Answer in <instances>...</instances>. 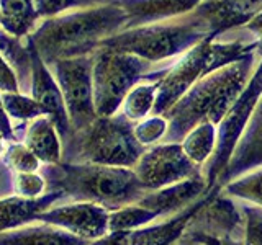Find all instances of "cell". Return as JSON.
<instances>
[{
    "label": "cell",
    "mask_w": 262,
    "mask_h": 245,
    "mask_svg": "<svg viewBox=\"0 0 262 245\" xmlns=\"http://www.w3.org/2000/svg\"><path fill=\"white\" fill-rule=\"evenodd\" d=\"M126 21L125 10L112 2L46 18L30 36L41 59L51 65L97 53L102 41L125 30Z\"/></svg>",
    "instance_id": "1"
},
{
    "label": "cell",
    "mask_w": 262,
    "mask_h": 245,
    "mask_svg": "<svg viewBox=\"0 0 262 245\" xmlns=\"http://www.w3.org/2000/svg\"><path fill=\"white\" fill-rule=\"evenodd\" d=\"M257 54L252 53L196 82L164 114L169 121L167 133L164 136L166 141L176 142L203 122L218 126L248 87L257 67Z\"/></svg>",
    "instance_id": "2"
},
{
    "label": "cell",
    "mask_w": 262,
    "mask_h": 245,
    "mask_svg": "<svg viewBox=\"0 0 262 245\" xmlns=\"http://www.w3.org/2000/svg\"><path fill=\"white\" fill-rule=\"evenodd\" d=\"M46 180V193L59 191L64 198L79 203H94L108 211L136 204L147 194L136 172L126 167L68 163L41 167Z\"/></svg>",
    "instance_id": "3"
},
{
    "label": "cell",
    "mask_w": 262,
    "mask_h": 245,
    "mask_svg": "<svg viewBox=\"0 0 262 245\" xmlns=\"http://www.w3.org/2000/svg\"><path fill=\"white\" fill-rule=\"evenodd\" d=\"M208 36H211L208 23L192 12L174 20L123 30L102 41L98 49L133 54L156 64L177 59Z\"/></svg>",
    "instance_id": "4"
},
{
    "label": "cell",
    "mask_w": 262,
    "mask_h": 245,
    "mask_svg": "<svg viewBox=\"0 0 262 245\" xmlns=\"http://www.w3.org/2000/svg\"><path fill=\"white\" fill-rule=\"evenodd\" d=\"M62 162L131 168L144 154L135 136V126L123 114L98 116L85 129L72 131L66 139Z\"/></svg>",
    "instance_id": "5"
},
{
    "label": "cell",
    "mask_w": 262,
    "mask_h": 245,
    "mask_svg": "<svg viewBox=\"0 0 262 245\" xmlns=\"http://www.w3.org/2000/svg\"><path fill=\"white\" fill-rule=\"evenodd\" d=\"M256 53L254 41H228L218 43L215 38L208 36L199 44L188 49L185 54L177 57L170 64L169 70L159 80L158 98L152 114L164 116L172 105H176L196 82H200L210 74L221 67L241 61L243 57Z\"/></svg>",
    "instance_id": "6"
},
{
    "label": "cell",
    "mask_w": 262,
    "mask_h": 245,
    "mask_svg": "<svg viewBox=\"0 0 262 245\" xmlns=\"http://www.w3.org/2000/svg\"><path fill=\"white\" fill-rule=\"evenodd\" d=\"M170 67V65H169ZM169 67L152 70V62L133 54L98 49L94 53V106L97 116H113L131 88L144 80H161Z\"/></svg>",
    "instance_id": "7"
},
{
    "label": "cell",
    "mask_w": 262,
    "mask_h": 245,
    "mask_svg": "<svg viewBox=\"0 0 262 245\" xmlns=\"http://www.w3.org/2000/svg\"><path fill=\"white\" fill-rule=\"evenodd\" d=\"M48 67L53 72L64 96L71 129H85L98 118L94 106V54L61 59Z\"/></svg>",
    "instance_id": "8"
},
{
    "label": "cell",
    "mask_w": 262,
    "mask_h": 245,
    "mask_svg": "<svg viewBox=\"0 0 262 245\" xmlns=\"http://www.w3.org/2000/svg\"><path fill=\"white\" fill-rule=\"evenodd\" d=\"M135 172L146 190H154L190 178L195 175V167L184 151V145L166 142L143 154Z\"/></svg>",
    "instance_id": "9"
},
{
    "label": "cell",
    "mask_w": 262,
    "mask_h": 245,
    "mask_svg": "<svg viewBox=\"0 0 262 245\" xmlns=\"http://www.w3.org/2000/svg\"><path fill=\"white\" fill-rule=\"evenodd\" d=\"M110 211L94 203H71L41 212L36 220L53 224L87 240H98L108 231Z\"/></svg>",
    "instance_id": "10"
},
{
    "label": "cell",
    "mask_w": 262,
    "mask_h": 245,
    "mask_svg": "<svg viewBox=\"0 0 262 245\" xmlns=\"http://www.w3.org/2000/svg\"><path fill=\"white\" fill-rule=\"evenodd\" d=\"M27 43L31 53V98H35L41 105V108L45 110L46 116L51 118L61 136V141H66L72 129L61 88L57 85L53 72L41 59L31 36H27Z\"/></svg>",
    "instance_id": "11"
},
{
    "label": "cell",
    "mask_w": 262,
    "mask_h": 245,
    "mask_svg": "<svg viewBox=\"0 0 262 245\" xmlns=\"http://www.w3.org/2000/svg\"><path fill=\"white\" fill-rule=\"evenodd\" d=\"M259 12L262 0H202L193 13L208 23L211 38L216 39L229 30L244 27Z\"/></svg>",
    "instance_id": "12"
},
{
    "label": "cell",
    "mask_w": 262,
    "mask_h": 245,
    "mask_svg": "<svg viewBox=\"0 0 262 245\" xmlns=\"http://www.w3.org/2000/svg\"><path fill=\"white\" fill-rule=\"evenodd\" d=\"M128 15L125 30L161 23L196 10L202 0H113Z\"/></svg>",
    "instance_id": "13"
},
{
    "label": "cell",
    "mask_w": 262,
    "mask_h": 245,
    "mask_svg": "<svg viewBox=\"0 0 262 245\" xmlns=\"http://www.w3.org/2000/svg\"><path fill=\"white\" fill-rule=\"evenodd\" d=\"M61 198H64L62 193L48 191L38 198H23L16 194L0 200V232L28 226Z\"/></svg>",
    "instance_id": "14"
},
{
    "label": "cell",
    "mask_w": 262,
    "mask_h": 245,
    "mask_svg": "<svg viewBox=\"0 0 262 245\" xmlns=\"http://www.w3.org/2000/svg\"><path fill=\"white\" fill-rule=\"evenodd\" d=\"M92 242L74 235L64 229L39 223L0 232V245H90Z\"/></svg>",
    "instance_id": "15"
},
{
    "label": "cell",
    "mask_w": 262,
    "mask_h": 245,
    "mask_svg": "<svg viewBox=\"0 0 262 245\" xmlns=\"http://www.w3.org/2000/svg\"><path fill=\"white\" fill-rule=\"evenodd\" d=\"M23 144L45 165H56L62 162L61 136L49 116H39L28 122L25 129Z\"/></svg>",
    "instance_id": "16"
},
{
    "label": "cell",
    "mask_w": 262,
    "mask_h": 245,
    "mask_svg": "<svg viewBox=\"0 0 262 245\" xmlns=\"http://www.w3.org/2000/svg\"><path fill=\"white\" fill-rule=\"evenodd\" d=\"M38 18L33 0H0V23L8 35L18 39L30 36Z\"/></svg>",
    "instance_id": "17"
},
{
    "label": "cell",
    "mask_w": 262,
    "mask_h": 245,
    "mask_svg": "<svg viewBox=\"0 0 262 245\" xmlns=\"http://www.w3.org/2000/svg\"><path fill=\"white\" fill-rule=\"evenodd\" d=\"M159 80H144L131 88L121 105L123 116L131 122L143 121L147 114L152 113L156 98H158Z\"/></svg>",
    "instance_id": "18"
},
{
    "label": "cell",
    "mask_w": 262,
    "mask_h": 245,
    "mask_svg": "<svg viewBox=\"0 0 262 245\" xmlns=\"http://www.w3.org/2000/svg\"><path fill=\"white\" fill-rule=\"evenodd\" d=\"M0 54L15 70L16 79L31 77V53L30 46H23L18 38L8 35L5 30H0Z\"/></svg>",
    "instance_id": "19"
},
{
    "label": "cell",
    "mask_w": 262,
    "mask_h": 245,
    "mask_svg": "<svg viewBox=\"0 0 262 245\" xmlns=\"http://www.w3.org/2000/svg\"><path fill=\"white\" fill-rule=\"evenodd\" d=\"M2 103L7 114L13 119L31 121L39 116H46L45 110L35 98L21 95V93H0Z\"/></svg>",
    "instance_id": "20"
},
{
    "label": "cell",
    "mask_w": 262,
    "mask_h": 245,
    "mask_svg": "<svg viewBox=\"0 0 262 245\" xmlns=\"http://www.w3.org/2000/svg\"><path fill=\"white\" fill-rule=\"evenodd\" d=\"M39 18H53V16L82 10V8H92L98 5L112 4L113 0H33Z\"/></svg>",
    "instance_id": "21"
},
{
    "label": "cell",
    "mask_w": 262,
    "mask_h": 245,
    "mask_svg": "<svg viewBox=\"0 0 262 245\" xmlns=\"http://www.w3.org/2000/svg\"><path fill=\"white\" fill-rule=\"evenodd\" d=\"M5 163L15 174H35L39 168V160L23 141H13L5 149Z\"/></svg>",
    "instance_id": "22"
},
{
    "label": "cell",
    "mask_w": 262,
    "mask_h": 245,
    "mask_svg": "<svg viewBox=\"0 0 262 245\" xmlns=\"http://www.w3.org/2000/svg\"><path fill=\"white\" fill-rule=\"evenodd\" d=\"M167 128H169V121L166 119V116H158V114H154L151 118L139 121V125L135 126V136L143 145L151 144L156 141V139L166 136Z\"/></svg>",
    "instance_id": "23"
},
{
    "label": "cell",
    "mask_w": 262,
    "mask_h": 245,
    "mask_svg": "<svg viewBox=\"0 0 262 245\" xmlns=\"http://www.w3.org/2000/svg\"><path fill=\"white\" fill-rule=\"evenodd\" d=\"M13 190L23 198H38L46 193V180L41 174H16Z\"/></svg>",
    "instance_id": "24"
},
{
    "label": "cell",
    "mask_w": 262,
    "mask_h": 245,
    "mask_svg": "<svg viewBox=\"0 0 262 245\" xmlns=\"http://www.w3.org/2000/svg\"><path fill=\"white\" fill-rule=\"evenodd\" d=\"M229 190L236 191V194L244 196V198H249L251 201H256L262 206V172H259V174L248 180H243V182L231 185Z\"/></svg>",
    "instance_id": "25"
},
{
    "label": "cell",
    "mask_w": 262,
    "mask_h": 245,
    "mask_svg": "<svg viewBox=\"0 0 262 245\" xmlns=\"http://www.w3.org/2000/svg\"><path fill=\"white\" fill-rule=\"evenodd\" d=\"M0 93H20V84L15 70L0 54Z\"/></svg>",
    "instance_id": "26"
},
{
    "label": "cell",
    "mask_w": 262,
    "mask_h": 245,
    "mask_svg": "<svg viewBox=\"0 0 262 245\" xmlns=\"http://www.w3.org/2000/svg\"><path fill=\"white\" fill-rule=\"evenodd\" d=\"M244 28L252 35V41L256 44V54L262 59V12H259L252 20L244 24Z\"/></svg>",
    "instance_id": "27"
},
{
    "label": "cell",
    "mask_w": 262,
    "mask_h": 245,
    "mask_svg": "<svg viewBox=\"0 0 262 245\" xmlns=\"http://www.w3.org/2000/svg\"><path fill=\"white\" fill-rule=\"evenodd\" d=\"M246 245H262V216L252 212L248 226V242Z\"/></svg>",
    "instance_id": "28"
},
{
    "label": "cell",
    "mask_w": 262,
    "mask_h": 245,
    "mask_svg": "<svg viewBox=\"0 0 262 245\" xmlns=\"http://www.w3.org/2000/svg\"><path fill=\"white\" fill-rule=\"evenodd\" d=\"M0 134H2L7 141H16L15 134H13V126L10 122V116L7 114L5 108H4V103H2V96H0Z\"/></svg>",
    "instance_id": "29"
},
{
    "label": "cell",
    "mask_w": 262,
    "mask_h": 245,
    "mask_svg": "<svg viewBox=\"0 0 262 245\" xmlns=\"http://www.w3.org/2000/svg\"><path fill=\"white\" fill-rule=\"evenodd\" d=\"M5 141H7V139L2 134H0V154L5 151Z\"/></svg>",
    "instance_id": "30"
},
{
    "label": "cell",
    "mask_w": 262,
    "mask_h": 245,
    "mask_svg": "<svg viewBox=\"0 0 262 245\" xmlns=\"http://www.w3.org/2000/svg\"><path fill=\"white\" fill-rule=\"evenodd\" d=\"M210 245H211V243H210Z\"/></svg>",
    "instance_id": "31"
}]
</instances>
